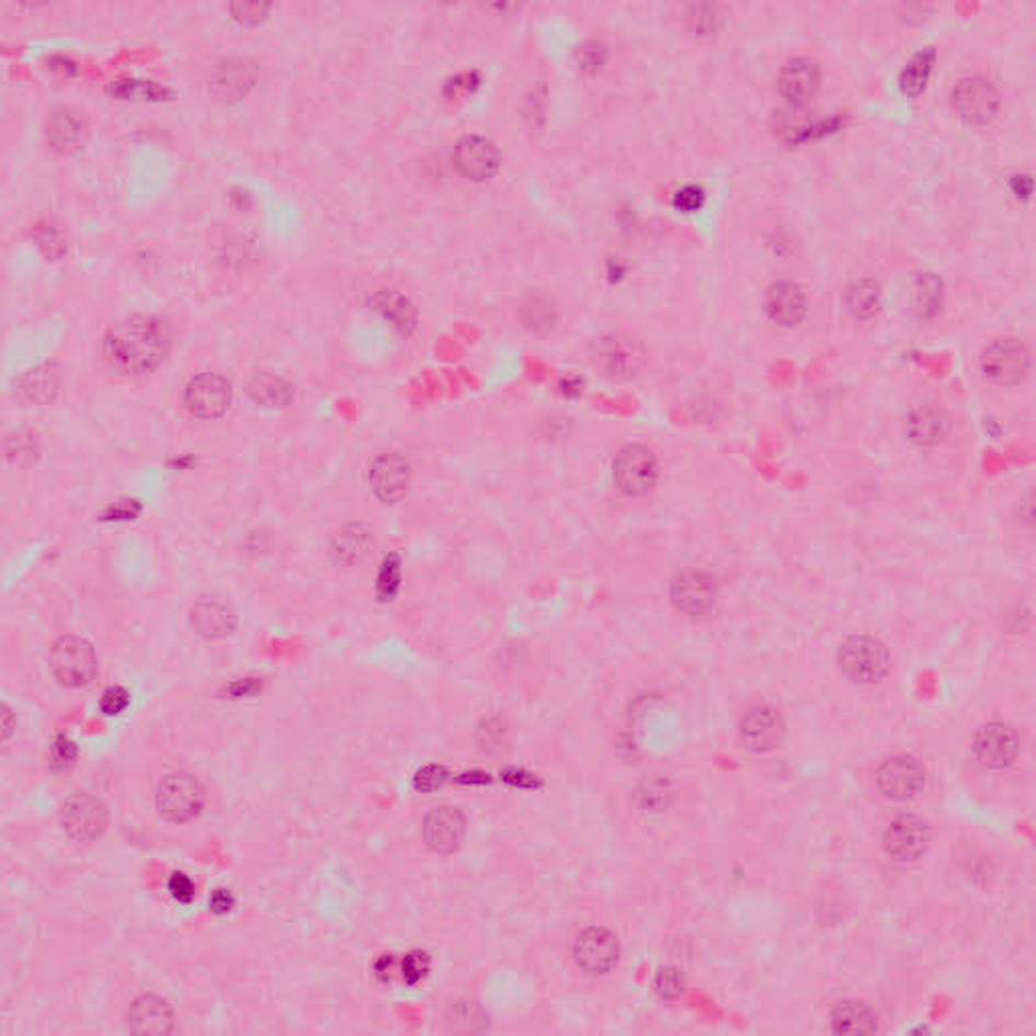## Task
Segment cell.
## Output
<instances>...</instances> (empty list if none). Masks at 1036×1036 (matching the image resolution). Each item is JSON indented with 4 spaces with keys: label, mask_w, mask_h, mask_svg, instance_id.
<instances>
[{
    "label": "cell",
    "mask_w": 1036,
    "mask_h": 1036,
    "mask_svg": "<svg viewBox=\"0 0 1036 1036\" xmlns=\"http://www.w3.org/2000/svg\"><path fill=\"white\" fill-rule=\"evenodd\" d=\"M171 349V327L152 315H136L105 332L102 353L107 367L122 377H145L157 371Z\"/></svg>",
    "instance_id": "1"
},
{
    "label": "cell",
    "mask_w": 1036,
    "mask_h": 1036,
    "mask_svg": "<svg viewBox=\"0 0 1036 1036\" xmlns=\"http://www.w3.org/2000/svg\"><path fill=\"white\" fill-rule=\"evenodd\" d=\"M662 476L658 454L646 444L622 447L612 462V478L617 490L628 499H644L657 490Z\"/></svg>",
    "instance_id": "2"
},
{
    "label": "cell",
    "mask_w": 1036,
    "mask_h": 1036,
    "mask_svg": "<svg viewBox=\"0 0 1036 1036\" xmlns=\"http://www.w3.org/2000/svg\"><path fill=\"white\" fill-rule=\"evenodd\" d=\"M648 354L642 342L626 332L602 334L591 346V363L605 379H636L646 367Z\"/></svg>",
    "instance_id": "3"
},
{
    "label": "cell",
    "mask_w": 1036,
    "mask_h": 1036,
    "mask_svg": "<svg viewBox=\"0 0 1036 1036\" xmlns=\"http://www.w3.org/2000/svg\"><path fill=\"white\" fill-rule=\"evenodd\" d=\"M839 669L851 683H880L891 670V654L887 646L865 634H856L840 644Z\"/></svg>",
    "instance_id": "4"
},
{
    "label": "cell",
    "mask_w": 1036,
    "mask_h": 1036,
    "mask_svg": "<svg viewBox=\"0 0 1036 1036\" xmlns=\"http://www.w3.org/2000/svg\"><path fill=\"white\" fill-rule=\"evenodd\" d=\"M949 105L966 124L986 126L997 118L1002 95L997 83L984 73H968L952 86Z\"/></svg>",
    "instance_id": "5"
},
{
    "label": "cell",
    "mask_w": 1036,
    "mask_h": 1036,
    "mask_svg": "<svg viewBox=\"0 0 1036 1036\" xmlns=\"http://www.w3.org/2000/svg\"><path fill=\"white\" fill-rule=\"evenodd\" d=\"M980 371L986 380L1000 387H1014L1028 379L1033 371V351L1026 342L1004 337L986 344L980 354Z\"/></svg>",
    "instance_id": "6"
},
{
    "label": "cell",
    "mask_w": 1036,
    "mask_h": 1036,
    "mask_svg": "<svg viewBox=\"0 0 1036 1036\" xmlns=\"http://www.w3.org/2000/svg\"><path fill=\"white\" fill-rule=\"evenodd\" d=\"M207 801V792L195 775L174 772L160 779L157 789L158 813L174 822L184 824L201 816Z\"/></svg>",
    "instance_id": "7"
},
{
    "label": "cell",
    "mask_w": 1036,
    "mask_h": 1036,
    "mask_svg": "<svg viewBox=\"0 0 1036 1036\" xmlns=\"http://www.w3.org/2000/svg\"><path fill=\"white\" fill-rule=\"evenodd\" d=\"M53 679L66 688H83L98 674V657L92 644L79 636H64L49 652Z\"/></svg>",
    "instance_id": "8"
},
{
    "label": "cell",
    "mask_w": 1036,
    "mask_h": 1036,
    "mask_svg": "<svg viewBox=\"0 0 1036 1036\" xmlns=\"http://www.w3.org/2000/svg\"><path fill=\"white\" fill-rule=\"evenodd\" d=\"M670 602L691 619L710 616L719 604V583L707 571L686 569L670 583Z\"/></svg>",
    "instance_id": "9"
},
{
    "label": "cell",
    "mask_w": 1036,
    "mask_h": 1036,
    "mask_svg": "<svg viewBox=\"0 0 1036 1036\" xmlns=\"http://www.w3.org/2000/svg\"><path fill=\"white\" fill-rule=\"evenodd\" d=\"M234 401L229 379L219 373H201L184 387L183 403L191 415L201 420L224 418Z\"/></svg>",
    "instance_id": "10"
},
{
    "label": "cell",
    "mask_w": 1036,
    "mask_h": 1036,
    "mask_svg": "<svg viewBox=\"0 0 1036 1036\" xmlns=\"http://www.w3.org/2000/svg\"><path fill=\"white\" fill-rule=\"evenodd\" d=\"M61 828L76 842H93L107 828V808L92 794H71L61 806Z\"/></svg>",
    "instance_id": "11"
},
{
    "label": "cell",
    "mask_w": 1036,
    "mask_h": 1036,
    "mask_svg": "<svg viewBox=\"0 0 1036 1036\" xmlns=\"http://www.w3.org/2000/svg\"><path fill=\"white\" fill-rule=\"evenodd\" d=\"M875 779L885 798L911 800L925 786V767L913 755H892L880 763Z\"/></svg>",
    "instance_id": "12"
},
{
    "label": "cell",
    "mask_w": 1036,
    "mask_h": 1036,
    "mask_svg": "<svg viewBox=\"0 0 1036 1036\" xmlns=\"http://www.w3.org/2000/svg\"><path fill=\"white\" fill-rule=\"evenodd\" d=\"M368 486L383 504H397L411 488V464L399 452H385L371 462Z\"/></svg>",
    "instance_id": "13"
},
{
    "label": "cell",
    "mask_w": 1036,
    "mask_h": 1036,
    "mask_svg": "<svg viewBox=\"0 0 1036 1036\" xmlns=\"http://www.w3.org/2000/svg\"><path fill=\"white\" fill-rule=\"evenodd\" d=\"M930 839V824L923 818L903 813L897 816L883 830V849L895 861H918L919 856L927 851Z\"/></svg>",
    "instance_id": "14"
},
{
    "label": "cell",
    "mask_w": 1036,
    "mask_h": 1036,
    "mask_svg": "<svg viewBox=\"0 0 1036 1036\" xmlns=\"http://www.w3.org/2000/svg\"><path fill=\"white\" fill-rule=\"evenodd\" d=\"M974 753L986 767H1011L1021 755V737L1006 722H986L974 737Z\"/></svg>",
    "instance_id": "15"
},
{
    "label": "cell",
    "mask_w": 1036,
    "mask_h": 1036,
    "mask_svg": "<svg viewBox=\"0 0 1036 1036\" xmlns=\"http://www.w3.org/2000/svg\"><path fill=\"white\" fill-rule=\"evenodd\" d=\"M784 731L786 725L779 710L765 703H755L745 708L739 719V737L743 745L755 753H765L779 745Z\"/></svg>",
    "instance_id": "16"
},
{
    "label": "cell",
    "mask_w": 1036,
    "mask_h": 1036,
    "mask_svg": "<svg viewBox=\"0 0 1036 1036\" xmlns=\"http://www.w3.org/2000/svg\"><path fill=\"white\" fill-rule=\"evenodd\" d=\"M573 958L579 968L593 976L610 974L619 961V944L614 933L604 927H588L579 933L573 944Z\"/></svg>",
    "instance_id": "17"
},
{
    "label": "cell",
    "mask_w": 1036,
    "mask_h": 1036,
    "mask_svg": "<svg viewBox=\"0 0 1036 1036\" xmlns=\"http://www.w3.org/2000/svg\"><path fill=\"white\" fill-rule=\"evenodd\" d=\"M808 294L794 280H779L765 289L763 310L782 329H796L808 316Z\"/></svg>",
    "instance_id": "18"
},
{
    "label": "cell",
    "mask_w": 1036,
    "mask_h": 1036,
    "mask_svg": "<svg viewBox=\"0 0 1036 1036\" xmlns=\"http://www.w3.org/2000/svg\"><path fill=\"white\" fill-rule=\"evenodd\" d=\"M820 81H822V69L818 66V61L812 57L798 55V57L787 59L784 67L779 69L777 92L784 102L800 107L812 102L813 95L820 90Z\"/></svg>",
    "instance_id": "19"
},
{
    "label": "cell",
    "mask_w": 1036,
    "mask_h": 1036,
    "mask_svg": "<svg viewBox=\"0 0 1036 1036\" xmlns=\"http://www.w3.org/2000/svg\"><path fill=\"white\" fill-rule=\"evenodd\" d=\"M425 846L435 854H454L466 839V818L454 806L433 808L421 827Z\"/></svg>",
    "instance_id": "20"
},
{
    "label": "cell",
    "mask_w": 1036,
    "mask_h": 1036,
    "mask_svg": "<svg viewBox=\"0 0 1036 1036\" xmlns=\"http://www.w3.org/2000/svg\"><path fill=\"white\" fill-rule=\"evenodd\" d=\"M454 164L462 177L470 181H488L494 177L500 167V157L497 146L485 136H464L454 146Z\"/></svg>",
    "instance_id": "21"
},
{
    "label": "cell",
    "mask_w": 1036,
    "mask_h": 1036,
    "mask_svg": "<svg viewBox=\"0 0 1036 1036\" xmlns=\"http://www.w3.org/2000/svg\"><path fill=\"white\" fill-rule=\"evenodd\" d=\"M952 433V418L937 403H921L909 411L906 435L919 447L942 446Z\"/></svg>",
    "instance_id": "22"
},
{
    "label": "cell",
    "mask_w": 1036,
    "mask_h": 1036,
    "mask_svg": "<svg viewBox=\"0 0 1036 1036\" xmlns=\"http://www.w3.org/2000/svg\"><path fill=\"white\" fill-rule=\"evenodd\" d=\"M90 134L88 119L73 107H59L47 116L45 140L59 155H73L86 145Z\"/></svg>",
    "instance_id": "23"
},
{
    "label": "cell",
    "mask_w": 1036,
    "mask_h": 1036,
    "mask_svg": "<svg viewBox=\"0 0 1036 1036\" xmlns=\"http://www.w3.org/2000/svg\"><path fill=\"white\" fill-rule=\"evenodd\" d=\"M126 1024L134 1035H171L174 1031V1012L164 998L143 994L132 1002Z\"/></svg>",
    "instance_id": "24"
},
{
    "label": "cell",
    "mask_w": 1036,
    "mask_h": 1036,
    "mask_svg": "<svg viewBox=\"0 0 1036 1036\" xmlns=\"http://www.w3.org/2000/svg\"><path fill=\"white\" fill-rule=\"evenodd\" d=\"M191 626L198 636L207 640H224L231 636L237 628L236 612L231 605L225 604L215 597L198 600L191 610Z\"/></svg>",
    "instance_id": "25"
},
{
    "label": "cell",
    "mask_w": 1036,
    "mask_h": 1036,
    "mask_svg": "<svg viewBox=\"0 0 1036 1036\" xmlns=\"http://www.w3.org/2000/svg\"><path fill=\"white\" fill-rule=\"evenodd\" d=\"M255 83V69L243 59H227L210 73V92L221 100H237Z\"/></svg>",
    "instance_id": "26"
},
{
    "label": "cell",
    "mask_w": 1036,
    "mask_h": 1036,
    "mask_svg": "<svg viewBox=\"0 0 1036 1036\" xmlns=\"http://www.w3.org/2000/svg\"><path fill=\"white\" fill-rule=\"evenodd\" d=\"M373 545H375V537H373L371 528L353 523V525L342 526L341 531L332 537L330 555H332L334 563L342 565V567H354V565L367 559Z\"/></svg>",
    "instance_id": "27"
},
{
    "label": "cell",
    "mask_w": 1036,
    "mask_h": 1036,
    "mask_svg": "<svg viewBox=\"0 0 1036 1036\" xmlns=\"http://www.w3.org/2000/svg\"><path fill=\"white\" fill-rule=\"evenodd\" d=\"M61 375L55 365H39L26 371L19 380V397L29 406H47L59 394Z\"/></svg>",
    "instance_id": "28"
},
{
    "label": "cell",
    "mask_w": 1036,
    "mask_h": 1036,
    "mask_svg": "<svg viewBox=\"0 0 1036 1036\" xmlns=\"http://www.w3.org/2000/svg\"><path fill=\"white\" fill-rule=\"evenodd\" d=\"M846 312L854 320H875L883 310V288L873 277H856L844 292Z\"/></svg>",
    "instance_id": "29"
},
{
    "label": "cell",
    "mask_w": 1036,
    "mask_h": 1036,
    "mask_svg": "<svg viewBox=\"0 0 1036 1036\" xmlns=\"http://www.w3.org/2000/svg\"><path fill=\"white\" fill-rule=\"evenodd\" d=\"M516 320L521 329L528 332L531 337L545 339L553 334V330L559 325V308L547 296H531L521 304Z\"/></svg>",
    "instance_id": "30"
},
{
    "label": "cell",
    "mask_w": 1036,
    "mask_h": 1036,
    "mask_svg": "<svg viewBox=\"0 0 1036 1036\" xmlns=\"http://www.w3.org/2000/svg\"><path fill=\"white\" fill-rule=\"evenodd\" d=\"M830 1024L836 1035H870L877 1031V1018L868 1006L846 1000L836 1004L830 1014Z\"/></svg>",
    "instance_id": "31"
},
{
    "label": "cell",
    "mask_w": 1036,
    "mask_h": 1036,
    "mask_svg": "<svg viewBox=\"0 0 1036 1036\" xmlns=\"http://www.w3.org/2000/svg\"><path fill=\"white\" fill-rule=\"evenodd\" d=\"M935 59H937V53L933 47H927V49L915 53L907 61L906 67L901 69V76H899V88H901L903 95L915 100L927 90L930 79L933 76Z\"/></svg>",
    "instance_id": "32"
},
{
    "label": "cell",
    "mask_w": 1036,
    "mask_h": 1036,
    "mask_svg": "<svg viewBox=\"0 0 1036 1036\" xmlns=\"http://www.w3.org/2000/svg\"><path fill=\"white\" fill-rule=\"evenodd\" d=\"M944 282L932 272H923L913 282L911 306L919 320H932L944 306Z\"/></svg>",
    "instance_id": "33"
},
{
    "label": "cell",
    "mask_w": 1036,
    "mask_h": 1036,
    "mask_svg": "<svg viewBox=\"0 0 1036 1036\" xmlns=\"http://www.w3.org/2000/svg\"><path fill=\"white\" fill-rule=\"evenodd\" d=\"M248 394L251 401L263 409H280V407L289 406V401L294 399L292 385L274 373L255 375L248 387Z\"/></svg>",
    "instance_id": "34"
},
{
    "label": "cell",
    "mask_w": 1036,
    "mask_h": 1036,
    "mask_svg": "<svg viewBox=\"0 0 1036 1036\" xmlns=\"http://www.w3.org/2000/svg\"><path fill=\"white\" fill-rule=\"evenodd\" d=\"M446 1024L449 1033L474 1035L482 1033L488 1024L485 1009L474 1000H456L449 1004L446 1012Z\"/></svg>",
    "instance_id": "35"
},
{
    "label": "cell",
    "mask_w": 1036,
    "mask_h": 1036,
    "mask_svg": "<svg viewBox=\"0 0 1036 1036\" xmlns=\"http://www.w3.org/2000/svg\"><path fill=\"white\" fill-rule=\"evenodd\" d=\"M375 306L379 310L380 315L385 316L395 329L403 330L407 332L409 329L415 327V310L413 306L407 303V298H403L401 294H397L394 289H385L380 292L375 300Z\"/></svg>",
    "instance_id": "36"
},
{
    "label": "cell",
    "mask_w": 1036,
    "mask_h": 1036,
    "mask_svg": "<svg viewBox=\"0 0 1036 1036\" xmlns=\"http://www.w3.org/2000/svg\"><path fill=\"white\" fill-rule=\"evenodd\" d=\"M686 21H688V29L691 33H695L698 37H708L717 31V23H719V13L715 7H708V4H701V7H693L691 13L686 14Z\"/></svg>",
    "instance_id": "37"
},
{
    "label": "cell",
    "mask_w": 1036,
    "mask_h": 1036,
    "mask_svg": "<svg viewBox=\"0 0 1036 1036\" xmlns=\"http://www.w3.org/2000/svg\"><path fill=\"white\" fill-rule=\"evenodd\" d=\"M707 203V191L701 184H684L672 195V207L679 213H696Z\"/></svg>",
    "instance_id": "38"
},
{
    "label": "cell",
    "mask_w": 1036,
    "mask_h": 1036,
    "mask_svg": "<svg viewBox=\"0 0 1036 1036\" xmlns=\"http://www.w3.org/2000/svg\"><path fill=\"white\" fill-rule=\"evenodd\" d=\"M37 243H39L41 250L47 253V258H59V255L66 251L61 231L52 224L39 225Z\"/></svg>",
    "instance_id": "39"
},
{
    "label": "cell",
    "mask_w": 1036,
    "mask_h": 1036,
    "mask_svg": "<svg viewBox=\"0 0 1036 1036\" xmlns=\"http://www.w3.org/2000/svg\"><path fill=\"white\" fill-rule=\"evenodd\" d=\"M128 707V693L119 686H110L105 688L104 695L100 698V708L102 713L112 717V715H119L124 708Z\"/></svg>",
    "instance_id": "40"
},
{
    "label": "cell",
    "mask_w": 1036,
    "mask_h": 1036,
    "mask_svg": "<svg viewBox=\"0 0 1036 1036\" xmlns=\"http://www.w3.org/2000/svg\"><path fill=\"white\" fill-rule=\"evenodd\" d=\"M605 59H607V52H605L604 45L591 43V45L583 47L579 66L585 71H600L604 67Z\"/></svg>",
    "instance_id": "41"
},
{
    "label": "cell",
    "mask_w": 1036,
    "mask_h": 1036,
    "mask_svg": "<svg viewBox=\"0 0 1036 1036\" xmlns=\"http://www.w3.org/2000/svg\"><path fill=\"white\" fill-rule=\"evenodd\" d=\"M658 990H660L662 997H681V992H683V978L679 976V971L672 970V968L660 970V974H658Z\"/></svg>",
    "instance_id": "42"
},
{
    "label": "cell",
    "mask_w": 1036,
    "mask_h": 1036,
    "mask_svg": "<svg viewBox=\"0 0 1036 1036\" xmlns=\"http://www.w3.org/2000/svg\"><path fill=\"white\" fill-rule=\"evenodd\" d=\"M669 794V787H667L664 782H652V784H646V789H644L640 796H642L644 806L658 810V808L667 806Z\"/></svg>",
    "instance_id": "43"
},
{
    "label": "cell",
    "mask_w": 1036,
    "mask_h": 1036,
    "mask_svg": "<svg viewBox=\"0 0 1036 1036\" xmlns=\"http://www.w3.org/2000/svg\"><path fill=\"white\" fill-rule=\"evenodd\" d=\"M169 889H171L172 897L181 903H191L193 897H195V885L193 880L189 879L183 873H177L172 877L171 883H169Z\"/></svg>",
    "instance_id": "44"
},
{
    "label": "cell",
    "mask_w": 1036,
    "mask_h": 1036,
    "mask_svg": "<svg viewBox=\"0 0 1036 1036\" xmlns=\"http://www.w3.org/2000/svg\"><path fill=\"white\" fill-rule=\"evenodd\" d=\"M425 970H428V959L423 954H411L403 961V976L409 982H418Z\"/></svg>",
    "instance_id": "45"
},
{
    "label": "cell",
    "mask_w": 1036,
    "mask_h": 1036,
    "mask_svg": "<svg viewBox=\"0 0 1036 1036\" xmlns=\"http://www.w3.org/2000/svg\"><path fill=\"white\" fill-rule=\"evenodd\" d=\"M1012 195L1016 198L1028 201L1033 195V177L1031 174H1016L1011 181Z\"/></svg>",
    "instance_id": "46"
},
{
    "label": "cell",
    "mask_w": 1036,
    "mask_h": 1036,
    "mask_svg": "<svg viewBox=\"0 0 1036 1036\" xmlns=\"http://www.w3.org/2000/svg\"><path fill=\"white\" fill-rule=\"evenodd\" d=\"M480 733L485 735L482 743H486V748L502 745V722L497 721V719L486 721L485 729H480Z\"/></svg>",
    "instance_id": "47"
},
{
    "label": "cell",
    "mask_w": 1036,
    "mask_h": 1036,
    "mask_svg": "<svg viewBox=\"0 0 1036 1036\" xmlns=\"http://www.w3.org/2000/svg\"><path fill=\"white\" fill-rule=\"evenodd\" d=\"M234 11H236L237 19H241V21H250V19L251 21H260L263 13L267 11V7H262V4H237V7H234Z\"/></svg>",
    "instance_id": "48"
},
{
    "label": "cell",
    "mask_w": 1036,
    "mask_h": 1036,
    "mask_svg": "<svg viewBox=\"0 0 1036 1036\" xmlns=\"http://www.w3.org/2000/svg\"><path fill=\"white\" fill-rule=\"evenodd\" d=\"M234 907V897L227 891H217L210 899V909L215 913H227Z\"/></svg>",
    "instance_id": "49"
},
{
    "label": "cell",
    "mask_w": 1036,
    "mask_h": 1036,
    "mask_svg": "<svg viewBox=\"0 0 1036 1036\" xmlns=\"http://www.w3.org/2000/svg\"><path fill=\"white\" fill-rule=\"evenodd\" d=\"M2 717H4V719H2V727H4V741H7V739H9V735H11V731H13V729H11V721H9V717H11V710L4 707V715H2Z\"/></svg>",
    "instance_id": "50"
}]
</instances>
